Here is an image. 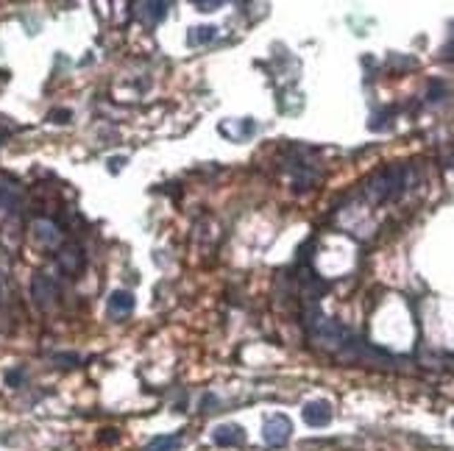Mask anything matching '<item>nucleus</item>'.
I'll return each instance as SVG.
<instances>
[{
    "instance_id": "nucleus-1",
    "label": "nucleus",
    "mask_w": 454,
    "mask_h": 451,
    "mask_svg": "<svg viewBox=\"0 0 454 451\" xmlns=\"http://www.w3.org/2000/svg\"><path fill=\"white\" fill-rule=\"evenodd\" d=\"M407 187V168L404 165H391L382 173H376L371 181H368V198L374 204H382L388 198H396L404 192Z\"/></svg>"
},
{
    "instance_id": "nucleus-2",
    "label": "nucleus",
    "mask_w": 454,
    "mask_h": 451,
    "mask_svg": "<svg viewBox=\"0 0 454 451\" xmlns=\"http://www.w3.org/2000/svg\"><path fill=\"white\" fill-rule=\"evenodd\" d=\"M290 432H293V426H290V421H287L284 415H271V418L265 421L262 438H265L268 446H284V443L290 440Z\"/></svg>"
},
{
    "instance_id": "nucleus-3",
    "label": "nucleus",
    "mask_w": 454,
    "mask_h": 451,
    "mask_svg": "<svg viewBox=\"0 0 454 451\" xmlns=\"http://www.w3.org/2000/svg\"><path fill=\"white\" fill-rule=\"evenodd\" d=\"M31 295L39 307H51L56 301V282L48 273H37L34 282H31Z\"/></svg>"
},
{
    "instance_id": "nucleus-4",
    "label": "nucleus",
    "mask_w": 454,
    "mask_h": 451,
    "mask_svg": "<svg viewBox=\"0 0 454 451\" xmlns=\"http://www.w3.org/2000/svg\"><path fill=\"white\" fill-rule=\"evenodd\" d=\"M56 262H59V268H61V273L75 276V273H81V268H84V251H81L78 245H64V248L59 251Z\"/></svg>"
},
{
    "instance_id": "nucleus-5",
    "label": "nucleus",
    "mask_w": 454,
    "mask_h": 451,
    "mask_svg": "<svg viewBox=\"0 0 454 451\" xmlns=\"http://www.w3.org/2000/svg\"><path fill=\"white\" fill-rule=\"evenodd\" d=\"M304 421L309 426H326L332 421V404L329 401H309L304 407Z\"/></svg>"
},
{
    "instance_id": "nucleus-6",
    "label": "nucleus",
    "mask_w": 454,
    "mask_h": 451,
    "mask_svg": "<svg viewBox=\"0 0 454 451\" xmlns=\"http://www.w3.org/2000/svg\"><path fill=\"white\" fill-rule=\"evenodd\" d=\"M212 440L218 446H240V443H245V432L237 424H223V426H218L212 432Z\"/></svg>"
},
{
    "instance_id": "nucleus-7",
    "label": "nucleus",
    "mask_w": 454,
    "mask_h": 451,
    "mask_svg": "<svg viewBox=\"0 0 454 451\" xmlns=\"http://www.w3.org/2000/svg\"><path fill=\"white\" fill-rule=\"evenodd\" d=\"M134 312V295L125 290H114L109 295V315L112 318H125Z\"/></svg>"
},
{
    "instance_id": "nucleus-8",
    "label": "nucleus",
    "mask_w": 454,
    "mask_h": 451,
    "mask_svg": "<svg viewBox=\"0 0 454 451\" xmlns=\"http://www.w3.org/2000/svg\"><path fill=\"white\" fill-rule=\"evenodd\" d=\"M31 234H34V240H37L39 245H45V248H54L59 242V226L51 223V221H34Z\"/></svg>"
},
{
    "instance_id": "nucleus-9",
    "label": "nucleus",
    "mask_w": 454,
    "mask_h": 451,
    "mask_svg": "<svg viewBox=\"0 0 454 451\" xmlns=\"http://www.w3.org/2000/svg\"><path fill=\"white\" fill-rule=\"evenodd\" d=\"M168 3H140V14L145 23H159L165 14H168Z\"/></svg>"
},
{
    "instance_id": "nucleus-10",
    "label": "nucleus",
    "mask_w": 454,
    "mask_h": 451,
    "mask_svg": "<svg viewBox=\"0 0 454 451\" xmlns=\"http://www.w3.org/2000/svg\"><path fill=\"white\" fill-rule=\"evenodd\" d=\"M215 37H218V28H215V25H198V28H192V31H190L187 42L198 48V45H207V42H212Z\"/></svg>"
},
{
    "instance_id": "nucleus-11",
    "label": "nucleus",
    "mask_w": 454,
    "mask_h": 451,
    "mask_svg": "<svg viewBox=\"0 0 454 451\" xmlns=\"http://www.w3.org/2000/svg\"><path fill=\"white\" fill-rule=\"evenodd\" d=\"M178 446H181V438L178 435H162V438H154L145 446V451H176Z\"/></svg>"
},
{
    "instance_id": "nucleus-12",
    "label": "nucleus",
    "mask_w": 454,
    "mask_h": 451,
    "mask_svg": "<svg viewBox=\"0 0 454 451\" xmlns=\"http://www.w3.org/2000/svg\"><path fill=\"white\" fill-rule=\"evenodd\" d=\"M14 206V190L11 187H0V209Z\"/></svg>"
},
{
    "instance_id": "nucleus-13",
    "label": "nucleus",
    "mask_w": 454,
    "mask_h": 451,
    "mask_svg": "<svg viewBox=\"0 0 454 451\" xmlns=\"http://www.w3.org/2000/svg\"><path fill=\"white\" fill-rule=\"evenodd\" d=\"M195 6H198V8H201V11H218V8H221V6H223V3H204V0H198V3H195Z\"/></svg>"
},
{
    "instance_id": "nucleus-14",
    "label": "nucleus",
    "mask_w": 454,
    "mask_h": 451,
    "mask_svg": "<svg viewBox=\"0 0 454 451\" xmlns=\"http://www.w3.org/2000/svg\"><path fill=\"white\" fill-rule=\"evenodd\" d=\"M6 382H8V385H20V382H23V371H11V373H6Z\"/></svg>"
}]
</instances>
